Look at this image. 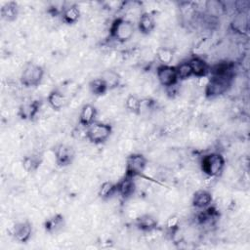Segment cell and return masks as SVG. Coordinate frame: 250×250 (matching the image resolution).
<instances>
[{
	"label": "cell",
	"instance_id": "d4e9b609",
	"mask_svg": "<svg viewBox=\"0 0 250 250\" xmlns=\"http://www.w3.org/2000/svg\"><path fill=\"white\" fill-rule=\"evenodd\" d=\"M116 192V185L114 184L113 182H104L99 190V195L102 198H109L111 197L115 192Z\"/></svg>",
	"mask_w": 250,
	"mask_h": 250
},
{
	"label": "cell",
	"instance_id": "7402d4cb",
	"mask_svg": "<svg viewBox=\"0 0 250 250\" xmlns=\"http://www.w3.org/2000/svg\"><path fill=\"white\" fill-rule=\"evenodd\" d=\"M18 15V5L15 2H8L1 9V16L6 21H14Z\"/></svg>",
	"mask_w": 250,
	"mask_h": 250
},
{
	"label": "cell",
	"instance_id": "30bf717a",
	"mask_svg": "<svg viewBox=\"0 0 250 250\" xmlns=\"http://www.w3.org/2000/svg\"><path fill=\"white\" fill-rule=\"evenodd\" d=\"M33 233V227L29 222H22L18 223L14 227L13 234L17 241L25 243L28 242Z\"/></svg>",
	"mask_w": 250,
	"mask_h": 250
},
{
	"label": "cell",
	"instance_id": "52a82bcc",
	"mask_svg": "<svg viewBox=\"0 0 250 250\" xmlns=\"http://www.w3.org/2000/svg\"><path fill=\"white\" fill-rule=\"evenodd\" d=\"M156 77L159 83L166 88L174 86L178 82V77L175 67L165 65L159 66L156 70Z\"/></svg>",
	"mask_w": 250,
	"mask_h": 250
},
{
	"label": "cell",
	"instance_id": "5bb4252c",
	"mask_svg": "<svg viewBox=\"0 0 250 250\" xmlns=\"http://www.w3.org/2000/svg\"><path fill=\"white\" fill-rule=\"evenodd\" d=\"M41 103L39 101H34L24 104L19 109V116L22 119H33L39 112Z\"/></svg>",
	"mask_w": 250,
	"mask_h": 250
},
{
	"label": "cell",
	"instance_id": "4316f807",
	"mask_svg": "<svg viewBox=\"0 0 250 250\" xmlns=\"http://www.w3.org/2000/svg\"><path fill=\"white\" fill-rule=\"evenodd\" d=\"M157 58L159 60L160 63H162V65L165 66H169V64L173 61V57H174V53L171 49L166 48V47H162L157 51Z\"/></svg>",
	"mask_w": 250,
	"mask_h": 250
},
{
	"label": "cell",
	"instance_id": "9c48e42d",
	"mask_svg": "<svg viewBox=\"0 0 250 250\" xmlns=\"http://www.w3.org/2000/svg\"><path fill=\"white\" fill-rule=\"evenodd\" d=\"M188 62L192 69V77L202 78V77H205L210 73L209 65L199 57H192Z\"/></svg>",
	"mask_w": 250,
	"mask_h": 250
},
{
	"label": "cell",
	"instance_id": "484cf974",
	"mask_svg": "<svg viewBox=\"0 0 250 250\" xmlns=\"http://www.w3.org/2000/svg\"><path fill=\"white\" fill-rule=\"evenodd\" d=\"M205 8H206L207 12L211 16H218V15H220L224 11V9L226 7H225V5L222 2L214 1V0H211V1H207L205 3Z\"/></svg>",
	"mask_w": 250,
	"mask_h": 250
},
{
	"label": "cell",
	"instance_id": "277c9868",
	"mask_svg": "<svg viewBox=\"0 0 250 250\" xmlns=\"http://www.w3.org/2000/svg\"><path fill=\"white\" fill-rule=\"evenodd\" d=\"M231 77H212L205 85V95L208 98H216L225 94L231 87Z\"/></svg>",
	"mask_w": 250,
	"mask_h": 250
},
{
	"label": "cell",
	"instance_id": "d6986e66",
	"mask_svg": "<svg viewBox=\"0 0 250 250\" xmlns=\"http://www.w3.org/2000/svg\"><path fill=\"white\" fill-rule=\"evenodd\" d=\"M80 18V10L78 6L72 5L70 7H67L63 11V21L66 24L72 25L76 24Z\"/></svg>",
	"mask_w": 250,
	"mask_h": 250
},
{
	"label": "cell",
	"instance_id": "8992f818",
	"mask_svg": "<svg viewBox=\"0 0 250 250\" xmlns=\"http://www.w3.org/2000/svg\"><path fill=\"white\" fill-rule=\"evenodd\" d=\"M147 166L148 160L144 155L140 154H130L126 159L125 175L133 178L140 176L143 172H145Z\"/></svg>",
	"mask_w": 250,
	"mask_h": 250
},
{
	"label": "cell",
	"instance_id": "9a60e30c",
	"mask_svg": "<svg viewBox=\"0 0 250 250\" xmlns=\"http://www.w3.org/2000/svg\"><path fill=\"white\" fill-rule=\"evenodd\" d=\"M155 26H156V23H155L154 17L151 13L145 12L140 16L138 28L141 34L143 35L151 34L154 30Z\"/></svg>",
	"mask_w": 250,
	"mask_h": 250
},
{
	"label": "cell",
	"instance_id": "ac0fdd59",
	"mask_svg": "<svg viewBox=\"0 0 250 250\" xmlns=\"http://www.w3.org/2000/svg\"><path fill=\"white\" fill-rule=\"evenodd\" d=\"M231 29L238 34H245L248 30V18L247 16L240 12L238 13L231 22Z\"/></svg>",
	"mask_w": 250,
	"mask_h": 250
},
{
	"label": "cell",
	"instance_id": "3957f363",
	"mask_svg": "<svg viewBox=\"0 0 250 250\" xmlns=\"http://www.w3.org/2000/svg\"><path fill=\"white\" fill-rule=\"evenodd\" d=\"M111 35L113 38L119 42L128 41L134 35V26L129 20L117 19L112 25Z\"/></svg>",
	"mask_w": 250,
	"mask_h": 250
},
{
	"label": "cell",
	"instance_id": "4fadbf2b",
	"mask_svg": "<svg viewBox=\"0 0 250 250\" xmlns=\"http://www.w3.org/2000/svg\"><path fill=\"white\" fill-rule=\"evenodd\" d=\"M212 194L205 190L196 191L192 196V205L195 208L205 209L212 203Z\"/></svg>",
	"mask_w": 250,
	"mask_h": 250
},
{
	"label": "cell",
	"instance_id": "603a6c76",
	"mask_svg": "<svg viewBox=\"0 0 250 250\" xmlns=\"http://www.w3.org/2000/svg\"><path fill=\"white\" fill-rule=\"evenodd\" d=\"M89 88L91 93L95 96H102L109 90L106 82L101 77L92 80L89 83Z\"/></svg>",
	"mask_w": 250,
	"mask_h": 250
},
{
	"label": "cell",
	"instance_id": "e0dca14e",
	"mask_svg": "<svg viewBox=\"0 0 250 250\" xmlns=\"http://www.w3.org/2000/svg\"><path fill=\"white\" fill-rule=\"evenodd\" d=\"M136 224H137V227L140 230L145 231H154L156 228L157 221L154 216L149 215V214H145V215L140 216L137 219Z\"/></svg>",
	"mask_w": 250,
	"mask_h": 250
},
{
	"label": "cell",
	"instance_id": "cb8c5ba5",
	"mask_svg": "<svg viewBox=\"0 0 250 250\" xmlns=\"http://www.w3.org/2000/svg\"><path fill=\"white\" fill-rule=\"evenodd\" d=\"M175 68H176L178 80H186V79L190 78L191 77H192V69L190 67L189 62H183Z\"/></svg>",
	"mask_w": 250,
	"mask_h": 250
},
{
	"label": "cell",
	"instance_id": "ffe728a7",
	"mask_svg": "<svg viewBox=\"0 0 250 250\" xmlns=\"http://www.w3.org/2000/svg\"><path fill=\"white\" fill-rule=\"evenodd\" d=\"M101 78L106 82L109 89H114V88L117 87L120 83V77L115 71H111V70L105 71L102 74Z\"/></svg>",
	"mask_w": 250,
	"mask_h": 250
},
{
	"label": "cell",
	"instance_id": "83f0119b",
	"mask_svg": "<svg viewBox=\"0 0 250 250\" xmlns=\"http://www.w3.org/2000/svg\"><path fill=\"white\" fill-rule=\"evenodd\" d=\"M125 106L129 112L139 115L141 108V100L135 95H129L126 99Z\"/></svg>",
	"mask_w": 250,
	"mask_h": 250
},
{
	"label": "cell",
	"instance_id": "7c38bea8",
	"mask_svg": "<svg viewBox=\"0 0 250 250\" xmlns=\"http://www.w3.org/2000/svg\"><path fill=\"white\" fill-rule=\"evenodd\" d=\"M97 116V110L91 104H86L83 106L80 115H79V123L82 126L89 127L93 123H95V119Z\"/></svg>",
	"mask_w": 250,
	"mask_h": 250
},
{
	"label": "cell",
	"instance_id": "ba28073f",
	"mask_svg": "<svg viewBox=\"0 0 250 250\" xmlns=\"http://www.w3.org/2000/svg\"><path fill=\"white\" fill-rule=\"evenodd\" d=\"M54 156L56 163L59 166H67L71 164L75 157L74 150L65 144L58 145L54 151Z\"/></svg>",
	"mask_w": 250,
	"mask_h": 250
},
{
	"label": "cell",
	"instance_id": "f546056e",
	"mask_svg": "<svg viewBox=\"0 0 250 250\" xmlns=\"http://www.w3.org/2000/svg\"><path fill=\"white\" fill-rule=\"evenodd\" d=\"M166 226H167V228H168L169 230H171V231L177 229L178 226H179V218H178L177 216H171V217L167 220Z\"/></svg>",
	"mask_w": 250,
	"mask_h": 250
},
{
	"label": "cell",
	"instance_id": "7a4b0ae2",
	"mask_svg": "<svg viewBox=\"0 0 250 250\" xmlns=\"http://www.w3.org/2000/svg\"><path fill=\"white\" fill-rule=\"evenodd\" d=\"M43 76L44 71L42 67L29 63L26 65L21 75V82L26 87H36L41 83Z\"/></svg>",
	"mask_w": 250,
	"mask_h": 250
},
{
	"label": "cell",
	"instance_id": "5b68a950",
	"mask_svg": "<svg viewBox=\"0 0 250 250\" xmlns=\"http://www.w3.org/2000/svg\"><path fill=\"white\" fill-rule=\"evenodd\" d=\"M113 128L110 124L95 122L86 130V138L93 144L99 145L105 143L111 136Z\"/></svg>",
	"mask_w": 250,
	"mask_h": 250
},
{
	"label": "cell",
	"instance_id": "8fae6325",
	"mask_svg": "<svg viewBox=\"0 0 250 250\" xmlns=\"http://www.w3.org/2000/svg\"><path fill=\"white\" fill-rule=\"evenodd\" d=\"M135 189H136V186H135L134 178L126 176V175L124 176V178L122 180H120L116 184V192L123 198H128L131 195H133Z\"/></svg>",
	"mask_w": 250,
	"mask_h": 250
},
{
	"label": "cell",
	"instance_id": "6da1fadb",
	"mask_svg": "<svg viewBox=\"0 0 250 250\" xmlns=\"http://www.w3.org/2000/svg\"><path fill=\"white\" fill-rule=\"evenodd\" d=\"M200 166L208 177H218L225 168V158L218 153H212L202 157Z\"/></svg>",
	"mask_w": 250,
	"mask_h": 250
},
{
	"label": "cell",
	"instance_id": "44dd1931",
	"mask_svg": "<svg viewBox=\"0 0 250 250\" xmlns=\"http://www.w3.org/2000/svg\"><path fill=\"white\" fill-rule=\"evenodd\" d=\"M63 226H64V217L59 214L49 218L44 224L45 230L50 233L58 231L59 230L62 229Z\"/></svg>",
	"mask_w": 250,
	"mask_h": 250
},
{
	"label": "cell",
	"instance_id": "f1b7e54d",
	"mask_svg": "<svg viewBox=\"0 0 250 250\" xmlns=\"http://www.w3.org/2000/svg\"><path fill=\"white\" fill-rule=\"evenodd\" d=\"M39 163H40V160L38 158H37V156L30 155V156H26L24 158L23 167L26 171L32 172V171H35L36 169L38 168Z\"/></svg>",
	"mask_w": 250,
	"mask_h": 250
},
{
	"label": "cell",
	"instance_id": "2e32d148",
	"mask_svg": "<svg viewBox=\"0 0 250 250\" xmlns=\"http://www.w3.org/2000/svg\"><path fill=\"white\" fill-rule=\"evenodd\" d=\"M66 96L59 90H53L48 96V104L55 111L63 109L66 105Z\"/></svg>",
	"mask_w": 250,
	"mask_h": 250
}]
</instances>
